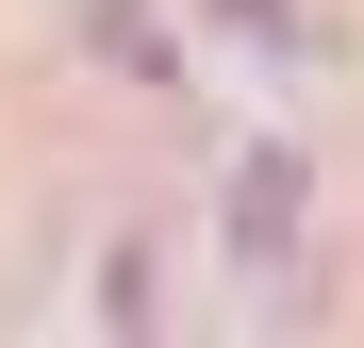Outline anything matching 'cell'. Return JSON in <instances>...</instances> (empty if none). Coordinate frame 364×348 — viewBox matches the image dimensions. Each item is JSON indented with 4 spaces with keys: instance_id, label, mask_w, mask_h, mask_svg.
Listing matches in <instances>:
<instances>
[{
    "instance_id": "2",
    "label": "cell",
    "mask_w": 364,
    "mask_h": 348,
    "mask_svg": "<svg viewBox=\"0 0 364 348\" xmlns=\"http://www.w3.org/2000/svg\"><path fill=\"white\" fill-rule=\"evenodd\" d=\"M83 33H100V67H133V83H166V33L133 17V0H100V17H83Z\"/></svg>"
},
{
    "instance_id": "1",
    "label": "cell",
    "mask_w": 364,
    "mask_h": 348,
    "mask_svg": "<svg viewBox=\"0 0 364 348\" xmlns=\"http://www.w3.org/2000/svg\"><path fill=\"white\" fill-rule=\"evenodd\" d=\"M232 265H249V282L298 265V149H249V166H232Z\"/></svg>"
}]
</instances>
